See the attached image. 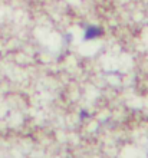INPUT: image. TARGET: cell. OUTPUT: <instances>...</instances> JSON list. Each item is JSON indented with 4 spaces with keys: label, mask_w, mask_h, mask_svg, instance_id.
Masks as SVG:
<instances>
[{
    "label": "cell",
    "mask_w": 148,
    "mask_h": 158,
    "mask_svg": "<svg viewBox=\"0 0 148 158\" xmlns=\"http://www.w3.org/2000/svg\"><path fill=\"white\" fill-rule=\"evenodd\" d=\"M85 118H89V114L82 111V112H81V119H85Z\"/></svg>",
    "instance_id": "obj_2"
},
{
    "label": "cell",
    "mask_w": 148,
    "mask_h": 158,
    "mask_svg": "<svg viewBox=\"0 0 148 158\" xmlns=\"http://www.w3.org/2000/svg\"><path fill=\"white\" fill-rule=\"evenodd\" d=\"M104 33L102 27H99V26H88L85 32H83V40H95V39L101 38Z\"/></svg>",
    "instance_id": "obj_1"
}]
</instances>
